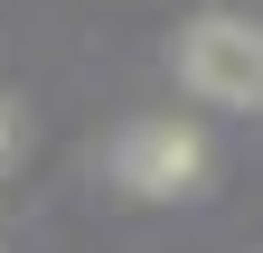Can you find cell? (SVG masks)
I'll list each match as a JSON object with an SVG mask.
<instances>
[{"instance_id": "6da1fadb", "label": "cell", "mask_w": 263, "mask_h": 253, "mask_svg": "<svg viewBox=\"0 0 263 253\" xmlns=\"http://www.w3.org/2000/svg\"><path fill=\"white\" fill-rule=\"evenodd\" d=\"M179 75L207 103H263V28L254 19H197L179 38Z\"/></svg>"}, {"instance_id": "7a4b0ae2", "label": "cell", "mask_w": 263, "mask_h": 253, "mask_svg": "<svg viewBox=\"0 0 263 253\" xmlns=\"http://www.w3.org/2000/svg\"><path fill=\"white\" fill-rule=\"evenodd\" d=\"M207 169V141H197V122H132L113 141V178L132 197H179V187Z\"/></svg>"}, {"instance_id": "3957f363", "label": "cell", "mask_w": 263, "mask_h": 253, "mask_svg": "<svg viewBox=\"0 0 263 253\" xmlns=\"http://www.w3.org/2000/svg\"><path fill=\"white\" fill-rule=\"evenodd\" d=\"M10 141H19V132H10V103H0V160H10Z\"/></svg>"}]
</instances>
